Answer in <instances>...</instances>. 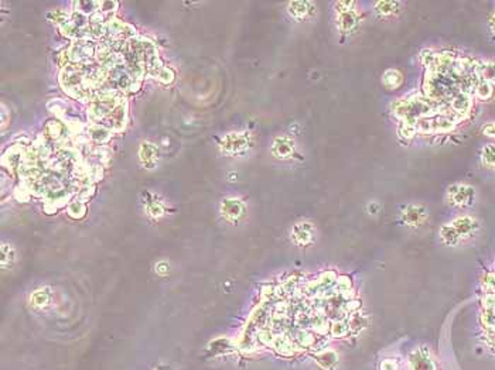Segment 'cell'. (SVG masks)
I'll return each mask as SVG.
<instances>
[{
  "label": "cell",
  "mask_w": 495,
  "mask_h": 370,
  "mask_svg": "<svg viewBox=\"0 0 495 370\" xmlns=\"http://www.w3.org/2000/svg\"><path fill=\"white\" fill-rule=\"evenodd\" d=\"M136 30L130 24L123 23L121 20L112 19L105 23V36L108 37V41H129L134 37Z\"/></svg>",
  "instance_id": "obj_1"
},
{
  "label": "cell",
  "mask_w": 495,
  "mask_h": 370,
  "mask_svg": "<svg viewBox=\"0 0 495 370\" xmlns=\"http://www.w3.org/2000/svg\"><path fill=\"white\" fill-rule=\"evenodd\" d=\"M249 147V136L246 133H229L221 140V151L224 154H238Z\"/></svg>",
  "instance_id": "obj_2"
},
{
  "label": "cell",
  "mask_w": 495,
  "mask_h": 370,
  "mask_svg": "<svg viewBox=\"0 0 495 370\" xmlns=\"http://www.w3.org/2000/svg\"><path fill=\"white\" fill-rule=\"evenodd\" d=\"M70 60L72 64L87 65L94 55V45L88 40H78L68 48Z\"/></svg>",
  "instance_id": "obj_3"
},
{
  "label": "cell",
  "mask_w": 495,
  "mask_h": 370,
  "mask_svg": "<svg viewBox=\"0 0 495 370\" xmlns=\"http://www.w3.org/2000/svg\"><path fill=\"white\" fill-rule=\"evenodd\" d=\"M447 200L456 207H469L474 201V189L463 184L451 185L447 191Z\"/></svg>",
  "instance_id": "obj_4"
},
{
  "label": "cell",
  "mask_w": 495,
  "mask_h": 370,
  "mask_svg": "<svg viewBox=\"0 0 495 370\" xmlns=\"http://www.w3.org/2000/svg\"><path fill=\"white\" fill-rule=\"evenodd\" d=\"M410 370H436V363L430 352L426 348H418L410 353L409 358Z\"/></svg>",
  "instance_id": "obj_5"
},
{
  "label": "cell",
  "mask_w": 495,
  "mask_h": 370,
  "mask_svg": "<svg viewBox=\"0 0 495 370\" xmlns=\"http://www.w3.org/2000/svg\"><path fill=\"white\" fill-rule=\"evenodd\" d=\"M127 120V103L126 99L123 98L121 101V103L118 106L115 107L112 112L109 113L108 116L105 118V122H106V127L111 129V130H122L125 125H126Z\"/></svg>",
  "instance_id": "obj_6"
},
{
  "label": "cell",
  "mask_w": 495,
  "mask_h": 370,
  "mask_svg": "<svg viewBox=\"0 0 495 370\" xmlns=\"http://www.w3.org/2000/svg\"><path fill=\"white\" fill-rule=\"evenodd\" d=\"M96 60H98V63H99L102 68L108 69V71H112L118 64L123 63V61H121L118 58L116 52L106 43H102L101 45H98V48H96Z\"/></svg>",
  "instance_id": "obj_7"
},
{
  "label": "cell",
  "mask_w": 495,
  "mask_h": 370,
  "mask_svg": "<svg viewBox=\"0 0 495 370\" xmlns=\"http://www.w3.org/2000/svg\"><path fill=\"white\" fill-rule=\"evenodd\" d=\"M221 212L228 220H238L245 213V205L236 198H227L221 204Z\"/></svg>",
  "instance_id": "obj_8"
},
{
  "label": "cell",
  "mask_w": 495,
  "mask_h": 370,
  "mask_svg": "<svg viewBox=\"0 0 495 370\" xmlns=\"http://www.w3.org/2000/svg\"><path fill=\"white\" fill-rule=\"evenodd\" d=\"M426 216H427L426 209L420 205H409L407 208H405V211L402 213L403 222L412 227L422 225L426 220Z\"/></svg>",
  "instance_id": "obj_9"
},
{
  "label": "cell",
  "mask_w": 495,
  "mask_h": 370,
  "mask_svg": "<svg viewBox=\"0 0 495 370\" xmlns=\"http://www.w3.org/2000/svg\"><path fill=\"white\" fill-rule=\"evenodd\" d=\"M294 151V141L287 136H279L273 140L272 153L278 158H289Z\"/></svg>",
  "instance_id": "obj_10"
},
{
  "label": "cell",
  "mask_w": 495,
  "mask_h": 370,
  "mask_svg": "<svg viewBox=\"0 0 495 370\" xmlns=\"http://www.w3.org/2000/svg\"><path fill=\"white\" fill-rule=\"evenodd\" d=\"M453 227L457 231L460 235V238H469L473 236L478 229V222L471 216H460L457 219H454L451 222Z\"/></svg>",
  "instance_id": "obj_11"
},
{
  "label": "cell",
  "mask_w": 495,
  "mask_h": 370,
  "mask_svg": "<svg viewBox=\"0 0 495 370\" xmlns=\"http://www.w3.org/2000/svg\"><path fill=\"white\" fill-rule=\"evenodd\" d=\"M358 21H360V17H358V13L355 10L338 13V17H337L338 29L343 33H345V34L352 32L356 27V24H358Z\"/></svg>",
  "instance_id": "obj_12"
},
{
  "label": "cell",
  "mask_w": 495,
  "mask_h": 370,
  "mask_svg": "<svg viewBox=\"0 0 495 370\" xmlns=\"http://www.w3.org/2000/svg\"><path fill=\"white\" fill-rule=\"evenodd\" d=\"M293 240L300 246L309 245L313 239V226L310 223H297L292 231Z\"/></svg>",
  "instance_id": "obj_13"
},
{
  "label": "cell",
  "mask_w": 495,
  "mask_h": 370,
  "mask_svg": "<svg viewBox=\"0 0 495 370\" xmlns=\"http://www.w3.org/2000/svg\"><path fill=\"white\" fill-rule=\"evenodd\" d=\"M287 10L293 19L303 20L310 13H313V3L311 2H290L287 6Z\"/></svg>",
  "instance_id": "obj_14"
},
{
  "label": "cell",
  "mask_w": 495,
  "mask_h": 370,
  "mask_svg": "<svg viewBox=\"0 0 495 370\" xmlns=\"http://www.w3.org/2000/svg\"><path fill=\"white\" fill-rule=\"evenodd\" d=\"M139 156L142 163L145 164V167L153 168L156 164V160H157V147L152 143H142Z\"/></svg>",
  "instance_id": "obj_15"
},
{
  "label": "cell",
  "mask_w": 495,
  "mask_h": 370,
  "mask_svg": "<svg viewBox=\"0 0 495 370\" xmlns=\"http://www.w3.org/2000/svg\"><path fill=\"white\" fill-rule=\"evenodd\" d=\"M112 137V130L108 129L106 126L91 125L89 126V138L94 140L95 143H106L109 138Z\"/></svg>",
  "instance_id": "obj_16"
},
{
  "label": "cell",
  "mask_w": 495,
  "mask_h": 370,
  "mask_svg": "<svg viewBox=\"0 0 495 370\" xmlns=\"http://www.w3.org/2000/svg\"><path fill=\"white\" fill-rule=\"evenodd\" d=\"M67 129V126L60 123L57 120H50L44 129V137L50 138V140H61L64 138V130Z\"/></svg>",
  "instance_id": "obj_17"
},
{
  "label": "cell",
  "mask_w": 495,
  "mask_h": 370,
  "mask_svg": "<svg viewBox=\"0 0 495 370\" xmlns=\"http://www.w3.org/2000/svg\"><path fill=\"white\" fill-rule=\"evenodd\" d=\"M403 81L402 74L398 69H388L382 75V83L388 89H396Z\"/></svg>",
  "instance_id": "obj_18"
},
{
  "label": "cell",
  "mask_w": 495,
  "mask_h": 370,
  "mask_svg": "<svg viewBox=\"0 0 495 370\" xmlns=\"http://www.w3.org/2000/svg\"><path fill=\"white\" fill-rule=\"evenodd\" d=\"M440 238L443 240L445 245L449 246H454L457 245L458 240H460V235L457 233V231L453 227V225H446L440 229Z\"/></svg>",
  "instance_id": "obj_19"
},
{
  "label": "cell",
  "mask_w": 495,
  "mask_h": 370,
  "mask_svg": "<svg viewBox=\"0 0 495 370\" xmlns=\"http://www.w3.org/2000/svg\"><path fill=\"white\" fill-rule=\"evenodd\" d=\"M400 7L399 2H378L375 5V10L379 16L388 17V16H394L398 13Z\"/></svg>",
  "instance_id": "obj_20"
},
{
  "label": "cell",
  "mask_w": 495,
  "mask_h": 370,
  "mask_svg": "<svg viewBox=\"0 0 495 370\" xmlns=\"http://www.w3.org/2000/svg\"><path fill=\"white\" fill-rule=\"evenodd\" d=\"M317 363L323 369L330 370L338 363V355L334 351H324L317 356Z\"/></svg>",
  "instance_id": "obj_21"
},
{
  "label": "cell",
  "mask_w": 495,
  "mask_h": 370,
  "mask_svg": "<svg viewBox=\"0 0 495 370\" xmlns=\"http://www.w3.org/2000/svg\"><path fill=\"white\" fill-rule=\"evenodd\" d=\"M75 7V12H81L84 14H94V13L99 12L101 7V2H74L72 3Z\"/></svg>",
  "instance_id": "obj_22"
},
{
  "label": "cell",
  "mask_w": 495,
  "mask_h": 370,
  "mask_svg": "<svg viewBox=\"0 0 495 370\" xmlns=\"http://www.w3.org/2000/svg\"><path fill=\"white\" fill-rule=\"evenodd\" d=\"M492 94H494V83L489 79H485L477 87V96L481 101H488Z\"/></svg>",
  "instance_id": "obj_23"
},
{
  "label": "cell",
  "mask_w": 495,
  "mask_h": 370,
  "mask_svg": "<svg viewBox=\"0 0 495 370\" xmlns=\"http://www.w3.org/2000/svg\"><path fill=\"white\" fill-rule=\"evenodd\" d=\"M85 212H87V207L79 200L78 201H72L68 205V215H70L71 218H74V219H81L84 215H85Z\"/></svg>",
  "instance_id": "obj_24"
},
{
  "label": "cell",
  "mask_w": 495,
  "mask_h": 370,
  "mask_svg": "<svg viewBox=\"0 0 495 370\" xmlns=\"http://www.w3.org/2000/svg\"><path fill=\"white\" fill-rule=\"evenodd\" d=\"M481 160L484 165L495 168V145H487L481 150Z\"/></svg>",
  "instance_id": "obj_25"
},
{
  "label": "cell",
  "mask_w": 495,
  "mask_h": 370,
  "mask_svg": "<svg viewBox=\"0 0 495 370\" xmlns=\"http://www.w3.org/2000/svg\"><path fill=\"white\" fill-rule=\"evenodd\" d=\"M47 17L50 21L56 23V24H60V27L64 24H67L71 19V14L67 12H63V10H54L47 14Z\"/></svg>",
  "instance_id": "obj_26"
},
{
  "label": "cell",
  "mask_w": 495,
  "mask_h": 370,
  "mask_svg": "<svg viewBox=\"0 0 495 370\" xmlns=\"http://www.w3.org/2000/svg\"><path fill=\"white\" fill-rule=\"evenodd\" d=\"M416 130H418V127H416V125H412V123L402 122L399 126L400 137L407 138V140H410V138H413L415 136H416Z\"/></svg>",
  "instance_id": "obj_27"
},
{
  "label": "cell",
  "mask_w": 495,
  "mask_h": 370,
  "mask_svg": "<svg viewBox=\"0 0 495 370\" xmlns=\"http://www.w3.org/2000/svg\"><path fill=\"white\" fill-rule=\"evenodd\" d=\"M349 329H351V325L349 324H347V322H344V321H337L336 324L334 325L331 326V333H333V336H344V335H347V333L349 332Z\"/></svg>",
  "instance_id": "obj_28"
},
{
  "label": "cell",
  "mask_w": 495,
  "mask_h": 370,
  "mask_svg": "<svg viewBox=\"0 0 495 370\" xmlns=\"http://www.w3.org/2000/svg\"><path fill=\"white\" fill-rule=\"evenodd\" d=\"M48 298H50L48 293H45V290H40V291L33 294V305H36V307H44L45 304L48 302Z\"/></svg>",
  "instance_id": "obj_29"
},
{
  "label": "cell",
  "mask_w": 495,
  "mask_h": 370,
  "mask_svg": "<svg viewBox=\"0 0 495 370\" xmlns=\"http://www.w3.org/2000/svg\"><path fill=\"white\" fill-rule=\"evenodd\" d=\"M95 192V185L94 184H87V185H82L79 191H78V200L79 201H88L89 198L94 195Z\"/></svg>",
  "instance_id": "obj_30"
},
{
  "label": "cell",
  "mask_w": 495,
  "mask_h": 370,
  "mask_svg": "<svg viewBox=\"0 0 495 370\" xmlns=\"http://www.w3.org/2000/svg\"><path fill=\"white\" fill-rule=\"evenodd\" d=\"M147 212L150 213L153 218H160L164 213V208H163V205L160 202L150 201L147 202Z\"/></svg>",
  "instance_id": "obj_31"
},
{
  "label": "cell",
  "mask_w": 495,
  "mask_h": 370,
  "mask_svg": "<svg viewBox=\"0 0 495 370\" xmlns=\"http://www.w3.org/2000/svg\"><path fill=\"white\" fill-rule=\"evenodd\" d=\"M30 189H29V187H27V184H21L20 187H17L16 188V191H14V196H16V200H19V201H21V202H25L27 200H29V196H30Z\"/></svg>",
  "instance_id": "obj_32"
},
{
  "label": "cell",
  "mask_w": 495,
  "mask_h": 370,
  "mask_svg": "<svg viewBox=\"0 0 495 370\" xmlns=\"http://www.w3.org/2000/svg\"><path fill=\"white\" fill-rule=\"evenodd\" d=\"M102 177H103V169H102V167L99 165V164H96V165H92L91 167V169H89V180L92 182H96V181H101L102 180Z\"/></svg>",
  "instance_id": "obj_33"
},
{
  "label": "cell",
  "mask_w": 495,
  "mask_h": 370,
  "mask_svg": "<svg viewBox=\"0 0 495 370\" xmlns=\"http://www.w3.org/2000/svg\"><path fill=\"white\" fill-rule=\"evenodd\" d=\"M48 109L52 110V113H56L57 116H63V112L65 110V103L60 99H54L48 103Z\"/></svg>",
  "instance_id": "obj_34"
},
{
  "label": "cell",
  "mask_w": 495,
  "mask_h": 370,
  "mask_svg": "<svg viewBox=\"0 0 495 370\" xmlns=\"http://www.w3.org/2000/svg\"><path fill=\"white\" fill-rule=\"evenodd\" d=\"M159 81L163 82V83H172L173 79H174V71L172 68H163L161 72L159 74Z\"/></svg>",
  "instance_id": "obj_35"
},
{
  "label": "cell",
  "mask_w": 495,
  "mask_h": 370,
  "mask_svg": "<svg viewBox=\"0 0 495 370\" xmlns=\"http://www.w3.org/2000/svg\"><path fill=\"white\" fill-rule=\"evenodd\" d=\"M354 6H355V3H354V2H338V3H336V7L338 9V10H337V13L354 10V9H352Z\"/></svg>",
  "instance_id": "obj_36"
},
{
  "label": "cell",
  "mask_w": 495,
  "mask_h": 370,
  "mask_svg": "<svg viewBox=\"0 0 495 370\" xmlns=\"http://www.w3.org/2000/svg\"><path fill=\"white\" fill-rule=\"evenodd\" d=\"M101 12L109 13L115 12L118 9V2H101Z\"/></svg>",
  "instance_id": "obj_37"
},
{
  "label": "cell",
  "mask_w": 495,
  "mask_h": 370,
  "mask_svg": "<svg viewBox=\"0 0 495 370\" xmlns=\"http://www.w3.org/2000/svg\"><path fill=\"white\" fill-rule=\"evenodd\" d=\"M381 370H398V363L392 359H387L381 363Z\"/></svg>",
  "instance_id": "obj_38"
},
{
  "label": "cell",
  "mask_w": 495,
  "mask_h": 370,
  "mask_svg": "<svg viewBox=\"0 0 495 370\" xmlns=\"http://www.w3.org/2000/svg\"><path fill=\"white\" fill-rule=\"evenodd\" d=\"M483 133L488 137H495V122L492 123H487L483 127Z\"/></svg>",
  "instance_id": "obj_39"
},
{
  "label": "cell",
  "mask_w": 495,
  "mask_h": 370,
  "mask_svg": "<svg viewBox=\"0 0 495 370\" xmlns=\"http://www.w3.org/2000/svg\"><path fill=\"white\" fill-rule=\"evenodd\" d=\"M379 209H381V207H379L378 202H371V204L368 205V211L371 215H378V213H379Z\"/></svg>",
  "instance_id": "obj_40"
},
{
  "label": "cell",
  "mask_w": 495,
  "mask_h": 370,
  "mask_svg": "<svg viewBox=\"0 0 495 370\" xmlns=\"http://www.w3.org/2000/svg\"><path fill=\"white\" fill-rule=\"evenodd\" d=\"M2 126H6V107L5 105H2Z\"/></svg>",
  "instance_id": "obj_41"
},
{
  "label": "cell",
  "mask_w": 495,
  "mask_h": 370,
  "mask_svg": "<svg viewBox=\"0 0 495 370\" xmlns=\"http://www.w3.org/2000/svg\"><path fill=\"white\" fill-rule=\"evenodd\" d=\"M489 27H491V30H492V33H494L495 36V13L492 14V17L489 19Z\"/></svg>",
  "instance_id": "obj_42"
},
{
  "label": "cell",
  "mask_w": 495,
  "mask_h": 370,
  "mask_svg": "<svg viewBox=\"0 0 495 370\" xmlns=\"http://www.w3.org/2000/svg\"><path fill=\"white\" fill-rule=\"evenodd\" d=\"M164 370H169V369H164Z\"/></svg>",
  "instance_id": "obj_43"
}]
</instances>
